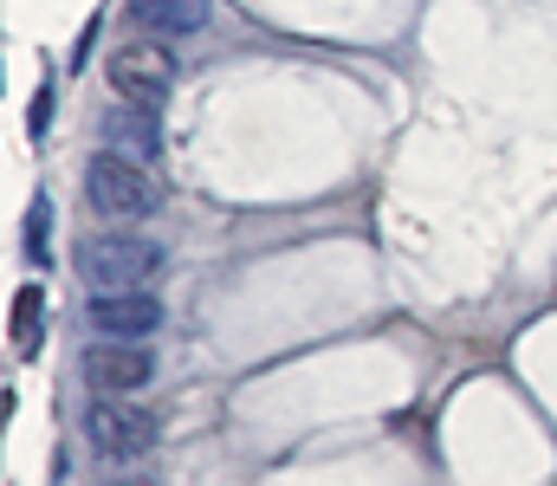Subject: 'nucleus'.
Segmentation results:
<instances>
[{"instance_id":"f257e3e1","label":"nucleus","mask_w":557,"mask_h":486,"mask_svg":"<svg viewBox=\"0 0 557 486\" xmlns=\"http://www.w3.org/2000/svg\"><path fill=\"white\" fill-rule=\"evenodd\" d=\"M162 247L143 240L131 227H111V234H91L78 240V279L91 286V299H111V292H149V279L162 273Z\"/></svg>"},{"instance_id":"f03ea898","label":"nucleus","mask_w":557,"mask_h":486,"mask_svg":"<svg viewBox=\"0 0 557 486\" xmlns=\"http://www.w3.org/2000/svg\"><path fill=\"white\" fill-rule=\"evenodd\" d=\"M104 78L117 91V104H143V111H162V98L175 91V52L169 39H149V33H124L104 59Z\"/></svg>"},{"instance_id":"7ed1b4c3","label":"nucleus","mask_w":557,"mask_h":486,"mask_svg":"<svg viewBox=\"0 0 557 486\" xmlns=\"http://www.w3.org/2000/svg\"><path fill=\"white\" fill-rule=\"evenodd\" d=\"M85 201H91L104 221H143V214H156L162 188H156L149 162H131V157H117V150H98V157L85 162Z\"/></svg>"},{"instance_id":"20e7f679","label":"nucleus","mask_w":557,"mask_h":486,"mask_svg":"<svg viewBox=\"0 0 557 486\" xmlns=\"http://www.w3.org/2000/svg\"><path fill=\"white\" fill-rule=\"evenodd\" d=\"M78 370H85V383H91L98 396H137V389L156 383V357H149L143 344H117V337L85 344Z\"/></svg>"},{"instance_id":"39448f33","label":"nucleus","mask_w":557,"mask_h":486,"mask_svg":"<svg viewBox=\"0 0 557 486\" xmlns=\"http://www.w3.org/2000/svg\"><path fill=\"white\" fill-rule=\"evenodd\" d=\"M85 441H91L98 454H143V448L156 441V415L131 409L124 396H98V402L85 409Z\"/></svg>"},{"instance_id":"423d86ee","label":"nucleus","mask_w":557,"mask_h":486,"mask_svg":"<svg viewBox=\"0 0 557 486\" xmlns=\"http://www.w3.org/2000/svg\"><path fill=\"white\" fill-rule=\"evenodd\" d=\"M85 324L98 337H117V344H143L149 331H162V299L156 292H111V299H91Z\"/></svg>"},{"instance_id":"0eeeda50","label":"nucleus","mask_w":557,"mask_h":486,"mask_svg":"<svg viewBox=\"0 0 557 486\" xmlns=\"http://www.w3.org/2000/svg\"><path fill=\"white\" fill-rule=\"evenodd\" d=\"M124 20L149 39H195L208 26V0H124Z\"/></svg>"},{"instance_id":"6e6552de","label":"nucleus","mask_w":557,"mask_h":486,"mask_svg":"<svg viewBox=\"0 0 557 486\" xmlns=\"http://www.w3.org/2000/svg\"><path fill=\"white\" fill-rule=\"evenodd\" d=\"M104 150H117V157H131V162H156V150H162L156 111H143V104H117V111L104 117Z\"/></svg>"},{"instance_id":"1a4fd4ad","label":"nucleus","mask_w":557,"mask_h":486,"mask_svg":"<svg viewBox=\"0 0 557 486\" xmlns=\"http://www.w3.org/2000/svg\"><path fill=\"white\" fill-rule=\"evenodd\" d=\"M13 344L33 357L39 350V286H26L20 299H13Z\"/></svg>"},{"instance_id":"9d476101","label":"nucleus","mask_w":557,"mask_h":486,"mask_svg":"<svg viewBox=\"0 0 557 486\" xmlns=\"http://www.w3.org/2000/svg\"><path fill=\"white\" fill-rule=\"evenodd\" d=\"M104 486H137V481H104Z\"/></svg>"}]
</instances>
